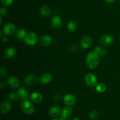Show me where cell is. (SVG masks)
<instances>
[{
    "label": "cell",
    "mask_w": 120,
    "mask_h": 120,
    "mask_svg": "<svg viewBox=\"0 0 120 120\" xmlns=\"http://www.w3.org/2000/svg\"><path fill=\"white\" fill-rule=\"evenodd\" d=\"M100 63V56L95 51L91 52L86 57V64L90 69H96Z\"/></svg>",
    "instance_id": "cell-1"
},
{
    "label": "cell",
    "mask_w": 120,
    "mask_h": 120,
    "mask_svg": "<svg viewBox=\"0 0 120 120\" xmlns=\"http://www.w3.org/2000/svg\"><path fill=\"white\" fill-rule=\"evenodd\" d=\"M21 107L22 111L26 114H32L35 111V107L32 103L28 100H23L21 103Z\"/></svg>",
    "instance_id": "cell-2"
},
{
    "label": "cell",
    "mask_w": 120,
    "mask_h": 120,
    "mask_svg": "<svg viewBox=\"0 0 120 120\" xmlns=\"http://www.w3.org/2000/svg\"><path fill=\"white\" fill-rule=\"evenodd\" d=\"M24 42L28 45H34L38 40V36L35 32H29L26 34L24 38Z\"/></svg>",
    "instance_id": "cell-3"
},
{
    "label": "cell",
    "mask_w": 120,
    "mask_h": 120,
    "mask_svg": "<svg viewBox=\"0 0 120 120\" xmlns=\"http://www.w3.org/2000/svg\"><path fill=\"white\" fill-rule=\"evenodd\" d=\"M85 83L88 86L93 87L97 84V79L95 75L91 73H88L84 77Z\"/></svg>",
    "instance_id": "cell-4"
},
{
    "label": "cell",
    "mask_w": 120,
    "mask_h": 120,
    "mask_svg": "<svg viewBox=\"0 0 120 120\" xmlns=\"http://www.w3.org/2000/svg\"><path fill=\"white\" fill-rule=\"evenodd\" d=\"M16 30V26L12 23H8L3 28V32L6 35H11L14 34Z\"/></svg>",
    "instance_id": "cell-5"
},
{
    "label": "cell",
    "mask_w": 120,
    "mask_h": 120,
    "mask_svg": "<svg viewBox=\"0 0 120 120\" xmlns=\"http://www.w3.org/2000/svg\"><path fill=\"white\" fill-rule=\"evenodd\" d=\"M114 41V36L111 34H105L101 38V43L104 46H107L111 45Z\"/></svg>",
    "instance_id": "cell-6"
},
{
    "label": "cell",
    "mask_w": 120,
    "mask_h": 120,
    "mask_svg": "<svg viewBox=\"0 0 120 120\" xmlns=\"http://www.w3.org/2000/svg\"><path fill=\"white\" fill-rule=\"evenodd\" d=\"M64 103L68 106H73L76 102V98L74 95L71 94H68L64 96Z\"/></svg>",
    "instance_id": "cell-7"
},
{
    "label": "cell",
    "mask_w": 120,
    "mask_h": 120,
    "mask_svg": "<svg viewBox=\"0 0 120 120\" xmlns=\"http://www.w3.org/2000/svg\"><path fill=\"white\" fill-rule=\"evenodd\" d=\"M92 43V40L89 36L86 35L83 36L80 41V45L83 49H87L90 48Z\"/></svg>",
    "instance_id": "cell-8"
},
{
    "label": "cell",
    "mask_w": 120,
    "mask_h": 120,
    "mask_svg": "<svg viewBox=\"0 0 120 120\" xmlns=\"http://www.w3.org/2000/svg\"><path fill=\"white\" fill-rule=\"evenodd\" d=\"M37 82V77L34 74H30L28 75L25 79V83L26 85L31 86L34 85Z\"/></svg>",
    "instance_id": "cell-9"
},
{
    "label": "cell",
    "mask_w": 120,
    "mask_h": 120,
    "mask_svg": "<svg viewBox=\"0 0 120 120\" xmlns=\"http://www.w3.org/2000/svg\"><path fill=\"white\" fill-rule=\"evenodd\" d=\"M52 41V38L49 35H46L41 37L40 39V43L43 46H48L50 45Z\"/></svg>",
    "instance_id": "cell-10"
},
{
    "label": "cell",
    "mask_w": 120,
    "mask_h": 120,
    "mask_svg": "<svg viewBox=\"0 0 120 120\" xmlns=\"http://www.w3.org/2000/svg\"><path fill=\"white\" fill-rule=\"evenodd\" d=\"M73 110L70 106H67L63 108L61 112V116L63 119H68L71 116Z\"/></svg>",
    "instance_id": "cell-11"
},
{
    "label": "cell",
    "mask_w": 120,
    "mask_h": 120,
    "mask_svg": "<svg viewBox=\"0 0 120 120\" xmlns=\"http://www.w3.org/2000/svg\"><path fill=\"white\" fill-rule=\"evenodd\" d=\"M51 23L53 27L55 29H59L62 26V20L58 16H55L52 18Z\"/></svg>",
    "instance_id": "cell-12"
},
{
    "label": "cell",
    "mask_w": 120,
    "mask_h": 120,
    "mask_svg": "<svg viewBox=\"0 0 120 120\" xmlns=\"http://www.w3.org/2000/svg\"><path fill=\"white\" fill-rule=\"evenodd\" d=\"M11 109V104L9 102L4 101L1 104L0 110H1V112L2 114H7L10 111Z\"/></svg>",
    "instance_id": "cell-13"
},
{
    "label": "cell",
    "mask_w": 120,
    "mask_h": 120,
    "mask_svg": "<svg viewBox=\"0 0 120 120\" xmlns=\"http://www.w3.org/2000/svg\"><path fill=\"white\" fill-rule=\"evenodd\" d=\"M8 83L12 89H16L19 86V81L15 77H9L8 79Z\"/></svg>",
    "instance_id": "cell-14"
},
{
    "label": "cell",
    "mask_w": 120,
    "mask_h": 120,
    "mask_svg": "<svg viewBox=\"0 0 120 120\" xmlns=\"http://www.w3.org/2000/svg\"><path fill=\"white\" fill-rule=\"evenodd\" d=\"M30 100L35 103H40L43 100V96L38 92H34L30 96Z\"/></svg>",
    "instance_id": "cell-15"
},
{
    "label": "cell",
    "mask_w": 120,
    "mask_h": 120,
    "mask_svg": "<svg viewBox=\"0 0 120 120\" xmlns=\"http://www.w3.org/2000/svg\"><path fill=\"white\" fill-rule=\"evenodd\" d=\"M61 112H62V111H61L60 108L56 106L51 107L49 110V116L52 117H53V118H55V117L59 116Z\"/></svg>",
    "instance_id": "cell-16"
},
{
    "label": "cell",
    "mask_w": 120,
    "mask_h": 120,
    "mask_svg": "<svg viewBox=\"0 0 120 120\" xmlns=\"http://www.w3.org/2000/svg\"><path fill=\"white\" fill-rule=\"evenodd\" d=\"M16 50L14 48H8L5 50L4 53L5 57L6 58L10 59L12 58L13 57L16 55Z\"/></svg>",
    "instance_id": "cell-17"
},
{
    "label": "cell",
    "mask_w": 120,
    "mask_h": 120,
    "mask_svg": "<svg viewBox=\"0 0 120 120\" xmlns=\"http://www.w3.org/2000/svg\"><path fill=\"white\" fill-rule=\"evenodd\" d=\"M18 94L19 98L21 100H25L28 97V93L26 89L24 88L21 87L18 90Z\"/></svg>",
    "instance_id": "cell-18"
},
{
    "label": "cell",
    "mask_w": 120,
    "mask_h": 120,
    "mask_svg": "<svg viewBox=\"0 0 120 120\" xmlns=\"http://www.w3.org/2000/svg\"><path fill=\"white\" fill-rule=\"evenodd\" d=\"M52 80V76L49 73H45L41 77L40 80L42 84H48Z\"/></svg>",
    "instance_id": "cell-19"
},
{
    "label": "cell",
    "mask_w": 120,
    "mask_h": 120,
    "mask_svg": "<svg viewBox=\"0 0 120 120\" xmlns=\"http://www.w3.org/2000/svg\"><path fill=\"white\" fill-rule=\"evenodd\" d=\"M26 34H27L25 29H23V28H20V29H19L18 30V31L16 32V38H17L18 40H19V41L24 39Z\"/></svg>",
    "instance_id": "cell-20"
},
{
    "label": "cell",
    "mask_w": 120,
    "mask_h": 120,
    "mask_svg": "<svg viewBox=\"0 0 120 120\" xmlns=\"http://www.w3.org/2000/svg\"><path fill=\"white\" fill-rule=\"evenodd\" d=\"M40 12L42 14V15L45 16H48L51 14L52 11L51 9L50 8V7H49L48 6L44 5L43 7H42L40 9Z\"/></svg>",
    "instance_id": "cell-21"
},
{
    "label": "cell",
    "mask_w": 120,
    "mask_h": 120,
    "mask_svg": "<svg viewBox=\"0 0 120 120\" xmlns=\"http://www.w3.org/2000/svg\"><path fill=\"white\" fill-rule=\"evenodd\" d=\"M77 23L75 21H70L67 25L68 30L70 32H73L77 29Z\"/></svg>",
    "instance_id": "cell-22"
},
{
    "label": "cell",
    "mask_w": 120,
    "mask_h": 120,
    "mask_svg": "<svg viewBox=\"0 0 120 120\" xmlns=\"http://www.w3.org/2000/svg\"><path fill=\"white\" fill-rule=\"evenodd\" d=\"M106 89H107L106 85H105L104 83H100L98 84H97V86H96V90L97 92L102 93H104V91L106 90Z\"/></svg>",
    "instance_id": "cell-23"
},
{
    "label": "cell",
    "mask_w": 120,
    "mask_h": 120,
    "mask_svg": "<svg viewBox=\"0 0 120 120\" xmlns=\"http://www.w3.org/2000/svg\"><path fill=\"white\" fill-rule=\"evenodd\" d=\"M94 51L100 56H104L107 53L106 50H105V49H103V48L98 46L96 47V48H95Z\"/></svg>",
    "instance_id": "cell-24"
},
{
    "label": "cell",
    "mask_w": 120,
    "mask_h": 120,
    "mask_svg": "<svg viewBox=\"0 0 120 120\" xmlns=\"http://www.w3.org/2000/svg\"><path fill=\"white\" fill-rule=\"evenodd\" d=\"M89 117L90 119L91 120H96L99 117V114H98V111L96 110H94V111H91L89 112Z\"/></svg>",
    "instance_id": "cell-25"
},
{
    "label": "cell",
    "mask_w": 120,
    "mask_h": 120,
    "mask_svg": "<svg viewBox=\"0 0 120 120\" xmlns=\"http://www.w3.org/2000/svg\"><path fill=\"white\" fill-rule=\"evenodd\" d=\"M9 98L13 101H16L18 99H19V98L18 94V93L14 92H12L11 93L9 94Z\"/></svg>",
    "instance_id": "cell-26"
},
{
    "label": "cell",
    "mask_w": 120,
    "mask_h": 120,
    "mask_svg": "<svg viewBox=\"0 0 120 120\" xmlns=\"http://www.w3.org/2000/svg\"><path fill=\"white\" fill-rule=\"evenodd\" d=\"M0 71H1V77L2 78L6 77V76L7 75V71L4 67H1Z\"/></svg>",
    "instance_id": "cell-27"
},
{
    "label": "cell",
    "mask_w": 120,
    "mask_h": 120,
    "mask_svg": "<svg viewBox=\"0 0 120 120\" xmlns=\"http://www.w3.org/2000/svg\"><path fill=\"white\" fill-rule=\"evenodd\" d=\"M14 0H1L2 4L5 6H9L13 2Z\"/></svg>",
    "instance_id": "cell-28"
},
{
    "label": "cell",
    "mask_w": 120,
    "mask_h": 120,
    "mask_svg": "<svg viewBox=\"0 0 120 120\" xmlns=\"http://www.w3.org/2000/svg\"><path fill=\"white\" fill-rule=\"evenodd\" d=\"M0 12H1V14L2 15H7V9H6V8L2 7V8H1V10H0Z\"/></svg>",
    "instance_id": "cell-29"
},
{
    "label": "cell",
    "mask_w": 120,
    "mask_h": 120,
    "mask_svg": "<svg viewBox=\"0 0 120 120\" xmlns=\"http://www.w3.org/2000/svg\"><path fill=\"white\" fill-rule=\"evenodd\" d=\"M8 38L7 36H4L2 37V41H3L4 42H7V41H8Z\"/></svg>",
    "instance_id": "cell-30"
},
{
    "label": "cell",
    "mask_w": 120,
    "mask_h": 120,
    "mask_svg": "<svg viewBox=\"0 0 120 120\" xmlns=\"http://www.w3.org/2000/svg\"><path fill=\"white\" fill-rule=\"evenodd\" d=\"M105 1L107 2V3L111 4V3H112V2H114L115 0H105Z\"/></svg>",
    "instance_id": "cell-31"
},
{
    "label": "cell",
    "mask_w": 120,
    "mask_h": 120,
    "mask_svg": "<svg viewBox=\"0 0 120 120\" xmlns=\"http://www.w3.org/2000/svg\"><path fill=\"white\" fill-rule=\"evenodd\" d=\"M52 120H64V119H63V118H54Z\"/></svg>",
    "instance_id": "cell-32"
},
{
    "label": "cell",
    "mask_w": 120,
    "mask_h": 120,
    "mask_svg": "<svg viewBox=\"0 0 120 120\" xmlns=\"http://www.w3.org/2000/svg\"><path fill=\"white\" fill-rule=\"evenodd\" d=\"M73 120H79V118H77V117H76V118H74V119Z\"/></svg>",
    "instance_id": "cell-33"
},
{
    "label": "cell",
    "mask_w": 120,
    "mask_h": 120,
    "mask_svg": "<svg viewBox=\"0 0 120 120\" xmlns=\"http://www.w3.org/2000/svg\"><path fill=\"white\" fill-rule=\"evenodd\" d=\"M0 19H1V22H0V23H2V18H0Z\"/></svg>",
    "instance_id": "cell-34"
}]
</instances>
